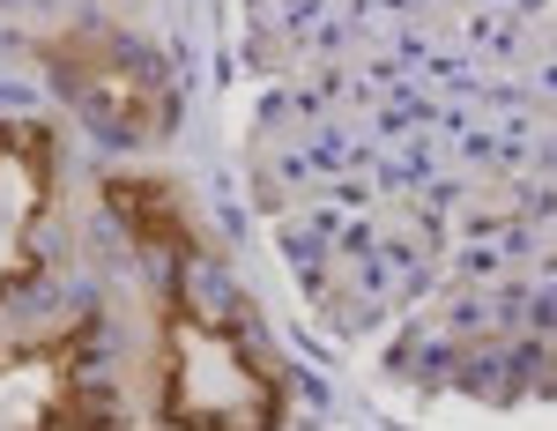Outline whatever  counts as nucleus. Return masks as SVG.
Instances as JSON below:
<instances>
[{
    "label": "nucleus",
    "mask_w": 557,
    "mask_h": 431,
    "mask_svg": "<svg viewBox=\"0 0 557 431\" xmlns=\"http://www.w3.org/2000/svg\"><path fill=\"white\" fill-rule=\"evenodd\" d=\"M89 365V320H75L67 335L0 349V424H97V402L83 387Z\"/></svg>",
    "instance_id": "nucleus-4"
},
{
    "label": "nucleus",
    "mask_w": 557,
    "mask_h": 431,
    "mask_svg": "<svg viewBox=\"0 0 557 431\" xmlns=\"http://www.w3.org/2000/svg\"><path fill=\"white\" fill-rule=\"evenodd\" d=\"M52 75L67 83V97L83 104L97 127L127 134V141H149V134H164V120H172V83L149 60L120 52L112 38L52 45Z\"/></svg>",
    "instance_id": "nucleus-3"
},
{
    "label": "nucleus",
    "mask_w": 557,
    "mask_h": 431,
    "mask_svg": "<svg viewBox=\"0 0 557 431\" xmlns=\"http://www.w3.org/2000/svg\"><path fill=\"white\" fill-rule=\"evenodd\" d=\"M157 365H164V387H157L164 424L268 431V424H283V409H290L283 372L238 335V320H215V312H201V305H186V298H164Z\"/></svg>",
    "instance_id": "nucleus-1"
},
{
    "label": "nucleus",
    "mask_w": 557,
    "mask_h": 431,
    "mask_svg": "<svg viewBox=\"0 0 557 431\" xmlns=\"http://www.w3.org/2000/svg\"><path fill=\"white\" fill-rule=\"evenodd\" d=\"M104 201H112V216L134 231L141 254H178V260L201 254V246H194V216H186L172 178H112Z\"/></svg>",
    "instance_id": "nucleus-5"
},
{
    "label": "nucleus",
    "mask_w": 557,
    "mask_h": 431,
    "mask_svg": "<svg viewBox=\"0 0 557 431\" xmlns=\"http://www.w3.org/2000/svg\"><path fill=\"white\" fill-rule=\"evenodd\" d=\"M60 201V134L52 120L0 127V298L45 275V216Z\"/></svg>",
    "instance_id": "nucleus-2"
}]
</instances>
